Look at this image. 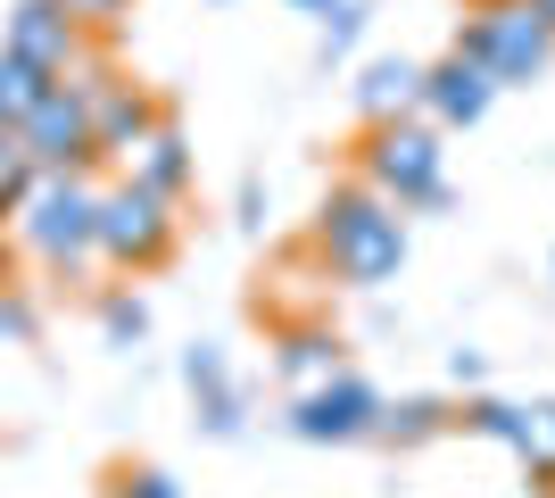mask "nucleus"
<instances>
[{"mask_svg": "<svg viewBox=\"0 0 555 498\" xmlns=\"http://www.w3.org/2000/svg\"><path fill=\"white\" fill-rule=\"evenodd\" d=\"M315 241H324L332 274L357 283V291L390 283L398 266H406V225H398V208L382 200V191H365V183H348V191H332V200H324Z\"/></svg>", "mask_w": 555, "mask_h": 498, "instance_id": "1", "label": "nucleus"}, {"mask_svg": "<svg viewBox=\"0 0 555 498\" xmlns=\"http://www.w3.org/2000/svg\"><path fill=\"white\" fill-rule=\"evenodd\" d=\"M17 250L59 274L100 258V191L83 175H34V191L17 200Z\"/></svg>", "mask_w": 555, "mask_h": 498, "instance_id": "2", "label": "nucleus"}, {"mask_svg": "<svg viewBox=\"0 0 555 498\" xmlns=\"http://www.w3.org/2000/svg\"><path fill=\"white\" fill-rule=\"evenodd\" d=\"M456 50L473 67H489V84H531L555 59V25L539 17V0H481V17L464 25Z\"/></svg>", "mask_w": 555, "mask_h": 498, "instance_id": "3", "label": "nucleus"}, {"mask_svg": "<svg viewBox=\"0 0 555 498\" xmlns=\"http://www.w3.org/2000/svg\"><path fill=\"white\" fill-rule=\"evenodd\" d=\"M175 241H183L175 200H158V191H141V183L100 191V258H108L116 274H158V266L175 258Z\"/></svg>", "mask_w": 555, "mask_h": 498, "instance_id": "4", "label": "nucleus"}, {"mask_svg": "<svg viewBox=\"0 0 555 498\" xmlns=\"http://www.w3.org/2000/svg\"><path fill=\"white\" fill-rule=\"evenodd\" d=\"M365 191H382V200H448L440 183V133L415 117L398 125H365Z\"/></svg>", "mask_w": 555, "mask_h": 498, "instance_id": "5", "label": "nucleus"}, {"mask_svg": "<svg viewBox=\"0 0 555 498\" xmlns=\"http://www.w3.org/2000/svg\"><path fill=\"white\" fill-rule=\"evenodd\" d=\"M25 158H34V175H83V166L100 158L92 142V100L75 92V84H50L42 100H34V117L17 125Z\"/></svg>", "mask_w": 555, "mask_h": 498, "instance_id": "6", "label": "nucleus"}, {"mask_svg": "<svg viewBox=\"0 0 555 498\" xmlns=\"http://www.w3.org/2000/svg\"><path fill=\"white\" fill-rule=\"evenodd\" d=\"M0 50H9V59H25L34 75H50V84H67V75L83 67V17H75L67 0H17V9H9Z\"/></svg>", "mask_w": 555, "mask_h": 498, "instance_id": "7", "label": "nucleus"}, {"mask_svg": "<svg viewBox=\"0 0 555 498\" xmlns=\"http://www.w3.org/2000/svg\"><path fill=\"white\" fill-rule=\"evenodd\" d=\"M291 432H299V440H357V432H382V399H373L365 382L332 374L324 391H299Z\"/></svg>", "mask_w": 555, "mask_h": 498, "instance_id": "8", "label": "nucleus"}, {"mask_svg": "<svg viewBox=\"0 0 555 498\" xmlns=\"http://www.w3.org/2000/svg\"><path fill=\"white\" fill-rule=\"evenodd\" d=\"M489 100H498V84H489V67H473L464 50L440 59V67H423V108H431L440 125H473Z\"/></svg>", "mask_w": 555, "mask_h": 498, "instance_id": "9", "label": "nucleus"}, {"mask_svg": "<svg viewBox=\"0 0 555 498\" xmlns=\"http://www.w3.org/2000/svg\"><path fill=\"white\" fill-rule=\"evenodd\" d=\"M125 183H141V191H158V200L183 208V191H191V142H183V125H175V117H158V133L125 158Z\"/></svg>", "mask_w": 555, "mask_h": 498, "instance_id": "10", "label": "nucleus"}, {"mask_svg": "<svg viewBox=\"0 0 555 498\" xmlns=\"http://www.w3.org/2000/svg\"><path fill=\"white\" fill-rule=\"evenodd\" d=\"M423 108V67L415 59H373L365 75H357V117L365 125H398Z\"/></svg>", "mask_w": 555, "mask_h": 498, "instance_id": "11", "label": "nucleus"}, {"mask_svg": "<svg viewBox=\"0 0 555 498\" xmlns=\"http://www.w3.org/2000/svg\"><path fill=\"white\" fill-rule=\"evenodd\" d=\"M282 374L299 382V391H324V382L340 374V341H332V332H291V341H282Z\"/></svg>", "mask_w": 555, "mask_h": 498, "instance_id": "12", "label": "nucleus"}, {"mask_svg": "<svg viewBox=\"0 0 555 498\" xmlns=\"http://www.w3.org/2000/svg\"><path fill=\"white\" fill-rule=\"evenodd\" d=\"M183 374H191V391L208 399V432H232V424H241V399H232L224 357H216V349H191V357H183Z\"/></svg>", "mask_w": 555, "mask_h": 498, "instance_id": "13", "label": "nucleus"}, {"mask_svg": "<svg viewBox=\"0 0 555 498\" xmlns=\"http://www.w3.org/2000/svg\"><path fill=\"white\" fill-rule=\"evenodd\" d=\"M42 92H50V75H34L25 59H9V50H0V125H9V133L34 117V100H42Z\"/></svg>", "mask_w": 555, "mask_h": 498, "instance_id": "14", "label": "nucleus"}, {"mask_svg": "<svg viewBox=\"0 0 555 498\" xmlns=\"http://www.w3.org/2000/svg\"><path fill=\"white\" fill-rule=\"evenodd\" d=\"M25 191H34V158H25V142L0 125V216H17Z\"/></svg>", "mask_w": 555, "mask_h": 498, "instance_id": "15", "label": "nucleus"}, {"mask_svg": "<svg viewBox=\"0 0 555 498\" xmlns=\"http://www.w3.org/2000/svg\"><path fill=\"white\" fill-rule=\"evenodd\" d=\"M522 457L539 474H555V399L547 407H522Z\"/></svg>", "mask_w": 555, "mask_h": 498, "instance_id": "16", "label": "nucleus"}, {"mask_svg": "<svg viewBox=\"0 0 555 498\" xmlns=\"http://www.w3.org/2000/svg\"><path fill=\"white\" fill-rule=\"evenodd\" d=\"M473 432H489V440H506L514 457H522V407H506V399H481L473 416H464Z\"/></svg>", "mask_w": 555, "mask_h": 498, "instance_id": "17", "label": "nucleus"}, {"mask_svg": "<svg viewBox=\"0 0 555 498\" xmlns=\"http://www.w3.org/2000/svg\"><path fill=\"white\" fill-rule=\"evenodd\" d=\"M382 432H390V440H423V432H440V407H431V399L382 407Z\"/></svg>", "mask_w": 555, "mask_h": 498, "instance_id": "18", "label": "nucleus"}, {"mask_svg": "<svg viewBox=\"0 0 555 498\" xmlns=\"http://www.w3.org/2000/svg\"><path fill=\"white\" fill-rule=\"evenodd\" d=\"M108 498H183V490H175V474H158V465H125V474L108 482Z\"/></svg>", "mask_w": 555, "mask_h": 498, "instance_id": "19", "label": "nucleus"}, {"mask_svg": "<svg viewBox=\"0 0 555 498\" xmlns=\"http://www.w3.org/2000/svg\"><path fill=\"white\" fill-rule=\"evenodd\" d=\"M100 324H108L116 341H141V324H150V316H141V299H125V291H116V299H100Z\"/></svg>", "mask_w": 555, "mask_h": 498, "instance_id": "20", "label": "nucleus"}, {"mask_svg": "<svg viewBox=\"0 0 555 498\" xmlns=\"http://www.w3.org/2000/svg\"><path fill=\"white\" fill-rule=\"evenodd\" d=\"M0 341H34V308L17 299V283L0 291Z\"/></svg>", "mask_w": 555, "mask_h": 498, "instance_id": "21", "label": "nucleus"}, {"mask_svg": "<svg viewBox=\"0 0 555 498\" xmlns=\"http://www.w3.org/2000/svg\"><path fill=\"white\" fill-rule=\"evenodd\" d=\"M67 9H75V17H83V25H116V17H125V9H133V0H67Z\"/></svg>", "mask_w": 555, "mask_h": 498, "instance_id": "22", "label": "nucleus"}, {"mask_svg": "<svg viewBox=\"0 0 555 498\" xmlns=\"http://www.w3.org/2000/svg\"><path fill=\"white\" fill-rule=\"evenodd\" d=\"M291 9H315V17H332V9H340V0H291Z\"/></svg>", "mask_w": 555, "mask_h": 498, "instance_id": "23", "label": "nucleus"}, {"mask_svg": "<svg viewBox=\"0 0 555 498\" xmlns=\"http://www.w3.org/2000/svg\"><path fill=\"white\" fill-rule=\"evenodd\" d=\"M9 258H17V250H9V233H0V291H9Z\"/></svg>", "mask_w": 555, "mask_h": 498, "instance_id": "24", "label": "nucleus"}, {"mask_svg": "<svg viewBox=\"0 0 555 498\" xmlns=\"http://www.w3.org/2000/svg\"><path fill=\"white\" fill-rule=\"evenodd\" d=\"M539 17H547V25H555V0H539Z\"/></svg>", "mask_w": 555, "mask_h": 498, "instance_id": "25", "label": "nucleus"}]
</instances>
